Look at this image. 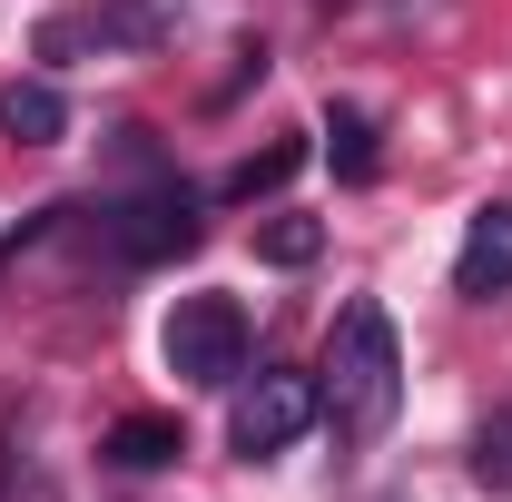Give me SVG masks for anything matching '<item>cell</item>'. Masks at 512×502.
<instances>
[{
	"instance_id": "6da1fadb",
	"label": "cell",
	"mask_w": 512,
	"mask_h": 502,
	"mask_svg": "<svg viewBox=\"0 0 512 502\" xmlns=\"http://www.w3.org/2000/svg\"><path fill=\"white\" fill-rule=\"evenodd\" d=\"M316 394H325V424L345 443H375L384 424H394V404H404V355H394V325H384L375 296H355V306L335 315Z\"/></svg>"
},
{
	"instance_id": "7a4b0ae2",
	"label": "cell",
	"mask_w": 512,
	"mask_h": 502,
	"mask_svg": "<svg viewBox=\"0 0 512 502\" xmlns=\"http://www.w3.org/2000/svg\"><path fill=\"white\" fill-rule=\"evenodd\" d=\"M158 355H168L178 384H237L247 375V306L237 296H178Z\"/></svg>"
},
{
	"instance_id": "3957f363",
	"label": "cell",
	"mask_w": 512,
	"mask_h": 502,
	"mask_svg": "<svg viewBox=\"0 0 512 502\" xmlns=\"http://www.w3.org/2000/svg\"><path fill=\"white\" fill-rule=\"evenodd\" d=\"M325 414L316 375H296V365H266L256 384H237V414H227V443L247 453V463H266V453H286V443L306 434Z\"/></svg>"
},
{
	"instance_id": "277c9868",
	"label": "cell",
	"mask_w": 512,
	"mask_h": 502,
	"mask_svg": "<svg viewBox=\"0 0 512 502\" xmlns=\"http://www.w3.org/2000/svg\"><path fill=\"white\" fill-rule=\"evenodd\" d=\"M197 237H207V207H197V188H178V178H158V188L119 197V217H109V247H119L128 266H158V256H188Z\"/></svg>"
},
{
	"instance_id": "5b68a950",
	"label": "cell",
	"mask_w": 512,
	"mask_h": 502,
	"mask_svg": "<svg viewBox=\"0 0 512 502\" xmlns=\"http://www.w3.org/2000/svg\"><path fill=\"white\" fill-rule=\"evenodd\" d=\"M453 296H473V306L512 296V197L473 207V227H463V256H453Z\"/></svg>"
},
{
	"instance_id": "8992f818",
	"label": "cell",
	"mask_w": 512,
	"mask_h": 502,
	"mask_svg": "<svg viewBox=\"0 0 512 502\" xmlns=\"http://www.w3.org/2000/svg\"><path fill=\"white\" fill-rule=\"evenodd\" d=\"M178 20H188V0H99V10H89V30L119 40V50H158V40H178Z\"/></svg>"
},
{
	"instance_id": "52a82bcc",
	"label": "cell",
	"mask_w": 512,
	"mask_h": 502,
	"mask_svg": "<svg viewBox=\"0 0 512 502\" xmlns=\"http://www.w3.org/2000/svg\"><path fill=\"white\" fill-rule=\"evenodd\" d=\"M0 128H10L20 148H50V138L69 128V99L50 89V79H10V89H0Z\"/></svg>"
},
{
	"instance_id": "ba28073f",
	"label": "cell",
	"mask_w": 512,
	"mask_h": 502,
	"mask_svg": "<svg viewBox=\"0 0 512 502\" xmlns=\"http://www.w3.org/2000/svg\"><path fill=\"white\" fill-rule=\"evenodd\" d=\"M188 453V434L168 424V414H128V424H109V463L119 473H158V463H178Z\"/></svg>"
},
{
	"instance_id": "9c48e42d",
	"label": "cell",
	"mask_w": 512,
	"mask_h": 502,
	"mask_svg": "<svg viewBox=\"0 0 512 502\" xmlns=\"http://www.w3.org/2000/svg\"><path fill=\"white\" fill-rule=\"evenodd\" d=\"M325 158H335V178H375V119H365V109H335Z\"/></svg>"
},
{
	"instance_id": "30bf717a",
	"label": "cell",
	"mask_w": 512,
	"mask_h": 502,
	"mask_svg": "<svg viewBox=\"0 0 512 502\" xmlns=\"http://www.w3.org/2000/svg\"><path fill=\"white\" fill-rule=\"evenodd\" d=\"M316 247H325L316 217H266V227H256V256H266V266H316Z\"/></svg>"
},
{
	"instance_id": "8fae6325",
	"label": "cell",
	"mask_w": 512,
	"mask_h": 502,
	"mask_svg": "<svg viewBox=\"0 0 512 502\" xmlns=\"http://www.w3.org/2000/svg\"><path fill=\"white\" fill-rule=\"evenodd\" d=\"M296 168H306V148H296V138H276V148H256L247 168L227 178V197H266V188H286Z\"/></svg>"
},
{
	"instance_id": "7c38bea8",
	"label": "cell",
	"mask_w": 512,
	"mask_h": 502,
	"mask_svg": "<svg viewBox=\"0 0 512 502\" xmlns=\"http://www.w3.org/2000/svg\"><path fill=\"white\" fill-rule=\"evenodd\" d=\"M473 473L512 493V414H493V424H483V453H473Z\"/></svg>"
}]
</instances>
